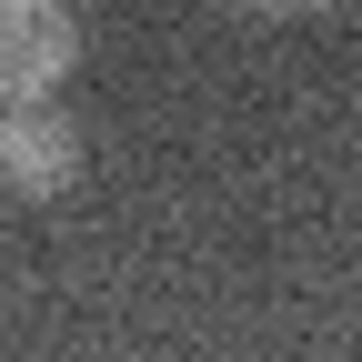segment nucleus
Returning a JSON list of instances; mask_svg holds the SVG:
<instances>
[{
  "label": "nucleus",
  "instance_id": "obj_1",
  "mask_svg": "<svg viewBox=\"0 0 362 362\" xmlns=\"http://www.w3.org/2000/svg\"><path fill=\"white\" fill-rule=\"evenodd\" d=\"M81 61V21L71 0H0V111L11 101H51Z\"/></svg>",
  "mask_w": 362,
  "mask_h": 362
},
{
  "label": "nucleus",
  "instance_id": "obj_3",
  "mask_svg": "<svg viewBox=\"0 0 362 362\" xmlns=\"http://www.w3.org/2000/svg\"><path fill=\"white\" fill-rule=\"evenodd\" d=\"M232 11H272V21H292V11H342V0H232Z\"/></svg>",
  "mask_w": 362,
  "mask_h": 362
},
{
  "label": "nucleus",
  "instance_id": "obj_2",
  "mask_svg": "<svg viewBox=\"0 0 362 362\" xmlns=\"http://www.w3.org/2000/svg\"><path fill=\"white\" fill-rule=\"evenodd\" d=\"M0 192H21V202L81 192V131L51 101H11L0 111Z\"/></svg>",
  "mask_w": 362,
  "mask_h": 362
}]
</instances>
